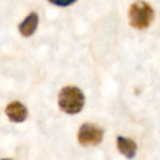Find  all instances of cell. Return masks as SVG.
I'll return each instance as SVG.
<instances>
[{
    "label": "cell",
    "instance_id": "cell-1",
    "mask_svg": "<svg viewBox=\"0 0 160 160\" xmlns=\"http://www.w3.org/2000/svg\"><path fill=\"white\" fill-rule=\"evenodd\" d=\"M59 108L66 114H78L81 111L85 98L81 90L76 86H65L60 90L58 96Z\"/></svg>",
    "mask_w": 160,
    "mask_h": 160
},
{
    "label": "cell",
    "instance_id": "cell-2",
    "mask_svg": "<svg viewBox=\"0 0 160 160\" xmlns=\"http://www.w3.org/2000/svg\"><path fill=\"white\" fill-rule=\"evenodd\" d=\"M129 19H130V25L132 28L146 29L154 19V10L148 2L144 1L134 2L129 10Z\"/></svg>",
    "mask_w": 160,
    "mask_h": 160
},
{
    "label": "cell",
    "instance_id": "cell-3",
    "mask_svg": "<svg viewBox=\"0 0 160 160\" xmlns=\"http://www.w3.org/2000/svg\"><path fill=\"white\" fill-rule=\"evenodd\" d=\"M104 131L94 124H84L79 129L78 141L82 146H94L101 142Z\"/></svg>",
    "mask_w": 160,
    "mask_h": 160
},
{
    "label": "cell",
    "instance_id": "cell-4",
    "mask_svg": "<svg viewBox=\"0 0 160 160\" xmlns=\"http://www.w3.org/2000/svg\"><path fill=\"white\" fill-rule=\"evenodd\" d=\"M5 114L12 122H22L28 118V109L20 101H12L5 108Z\"/></svg>",
    "mask_w": 160,
    "mask_h": 160
},
{
    "label": "cell",
    "instance_id": "cell-5",
    "mask_svg": "<svg viewBox=\"0 0 160 160\" xmlns=\"http://www.w3.org/2000/svg\"><path fill=\"white\" fill-rule=\"evenodd\" d=\"M38 22H39V16H38V14H36V12L29 14V15L22 20V22L19 25V31H20V34H21L22 36H25V38L31 36V35L35 32L36 28H38Z\"/></svg>",
    "mask_w": 160,
    "mask_h": 160
},
{
    "label": "cell",
    "instance_id": "cell-6",
    "mask_svg": "<svg viewBox=\"0 0 160 160\" xmlns=\"http://www.w3.org/2000/svg\"><path fill=\"white\" fill-rule=\"evenodd\" d=\"M116 145L119 151L126 156L128 159H132L136 154V144L134 140L129 139V138H124V136H118L116 138Z\"/></svg>",
    "mask_w": 160,
    "mask_h": 160
},
{
    "label": "cell",
    "instance_id": "cell-7",
    "mask_svg": "<svg viewBox=\"0 0 160 160\" xmlns=\"http://www.w3.org/2000/svg\"><path fill=\"white\" fill-rule=\"evenodd\" d=\"M51 4L58 5V6H69L72 2H75L76 0H49Z\"/></svg>",
    "mask_w": 160,
    "mask_h": 160
},
{
    "label": "cell",
    "instance_id": "cell-8",
    "mask_svg": "<svg viewBox=\"0 0 160 160\" xmlns=\"http://www.w3.org/2000/svg\"><path fill=\"white\" fill-rule=\"evenodd\" d=\"M1 160H10V159H1Z\"/></svg>",
    "mask_w": 160,
    "mask_h": 160
}]
</instances>
